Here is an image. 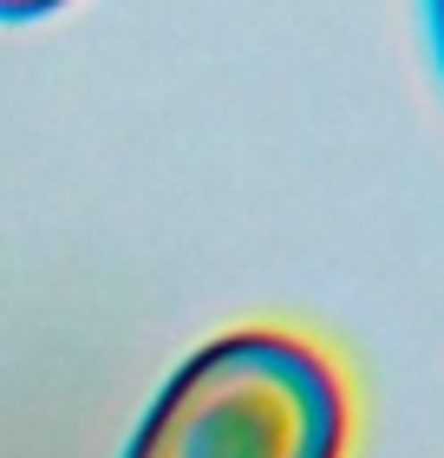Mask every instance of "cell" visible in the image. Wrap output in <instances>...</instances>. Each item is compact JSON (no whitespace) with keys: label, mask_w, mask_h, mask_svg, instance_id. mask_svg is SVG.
Masks as SVG:
<instances>
[{"label":"cell","mask_w":444,"mask_h":458,"mask_svg":"<svg viewBox=\"0 0 444 458\" xmlns=\"http://www.w3.org/2000/svg\"><path fill=\"white\" fill-rule=\"evenodd\" d=\"M347 386L333 360L281 327L197 347L138 420L124 458H340Z\"/></svg>","instance_id":"cell-1"},{"label":"cell","mask_w":444,"mask_h":458,"mask_svg":"<svg viewBox=\"0 0 444 458\" xmlns=\"http://www.w3.org/2000/svg\"><path fill=\"white\" fill-rule=\"evenodd\" d=\"M66 0H0V20H33V13H53Z\"/></svg>","instance_id":"cell-2"},{"label":"cell","mask_w":444,"mask_h":458,"mask_svg":"<svg viewBox=\"0 0 444 458\" xmlns=\"http://www.w3.org/2000/svg\"><path fill=\"white\" fill-rule=\"evenodd\" d=\"M425 20H431V47H438V66H444V0H425Z\"/></svg>","instance_id":"cell-3"}]
</instances>
